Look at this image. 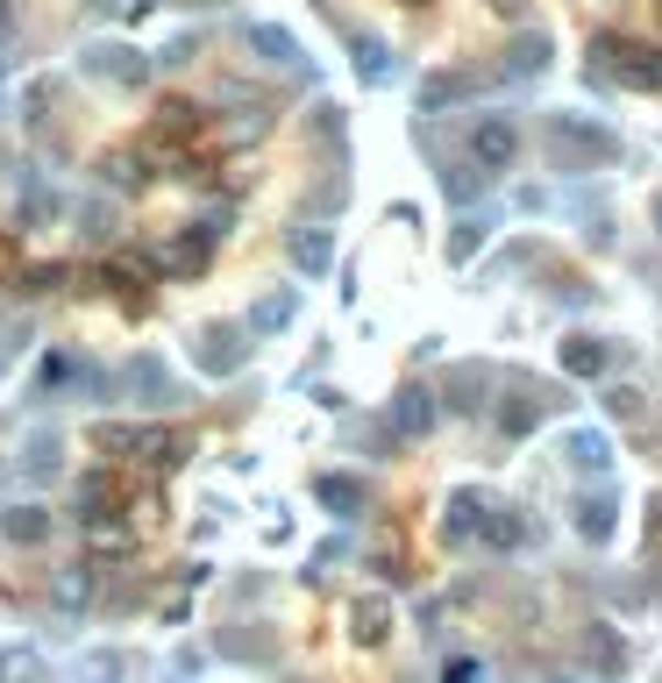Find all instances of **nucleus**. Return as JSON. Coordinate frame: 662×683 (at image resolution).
Here are the masks:
<instances>
[{
  "instance_id": "nucleus-1",
  "label": "nucleus",
  "mask_w": 662,
  "mask_h": 683,
  "mask_svg": "<svg viewBox=\"0 0 662 683\" xmlns=\"http://www.w3.org/2000/svg\"><path fill=\"white\" fill-rule=\"evenodd\" d=\"M0 527H8V541H14V549H36V541L51 535V513H43V506H14Z\"/></svg>"
},
{
  "instance_id": "nucleus-2",
  "label": "nucleus",
  "mask_w": 662,
  "mask_h": 683,
  "mask_svg": "<svg viewBox=\"0 0 662 683\" xmlns=\"http://www.w3.org/2000/svg\"><path fill=\"white\" fill-rule=\"evenodd\" d=\"M108 506H114V477H100V470H93V477L79 484V520H86V527L108 520Z\"/></svg>"
},
{
  "instance_id": "nucleus-3",
  "label": "nucleus",
  "mask_w": 662,
  "mask_h": 683,
  "mask_svg": "<svg viewBox=\"0 0 662 683\" xmlns=\"http://www.w3.org/2000/svg\"><path fill=\"white\" fill-rule=\"evenodd\" d=\"M514 157V129L506 121H477V164H506Z\"/></svg>"
},
{
  "instance_id": "nucleus-4",
  "label": "nucleus",
  "mask_w": 662,
  "mask_h": 683,
  "mask_svg": "<svg viewBox=\"0 0 662 683\" xmlns=\"http://www.w3.org/2000/svg\"><path fill=\"white\" fill-rule=\"evenodd\" d=\"M86 65H93L100 79H143V57L135 51H86Z\"/></svg>"
},
{
  "instance_id": "nucleus-5",
  "label": "nucleus",
  "mask_w": 662,
  "mask_h": 683,
  "mask_svg": "<svg viewBox=\"0 0 662 683\" xmlns=\"http://www.w3.org/2000/svg\"><path fill=\"white\" fill-rule=\"evenodd\" d=\"M434 428V399L428 392H399V434H428Z\"/></svg>"
},
{
  "instance_id": "nucleus-6",
  "label": "nucleus",
  "mask_w": 662,
  "mask_h": 683,
  "mask_svg": "<svg viewBox=\"0 0 662 683\" xmlns=\"http://www.w3.org/2000/svg\"><path fill=\"white\" fill-rule=\"evenodd\" d=\"M250 43H257L271 65H299V43L285 36V29H264V22H257V29H250Z\"/></svg>"
},
{
  "instance_id": "nucleus-7",
  "label": "nucleus",
  "mask_w": 662,
  "mask_h": 683,
  "mask_svg": "<svg viewBox=\"0 0 662 683\" xmlns=\"http://www.w3.org/2000/svg\"><path fill=\"white\" fill-rule=\"evenodd\" d=\"M313 492H321V506H328V513H356V506H364V492H356V477H321Z\"/></svg>"
},
{
  "instance_id": "nucleus-8",
  "label": "nucleus",
  "mask_w": 662,
  "mask_h": 683,
  "mask_svg": "<svg viewBox=\"0 0 662 683\" xmlns=\"http://www.w3.org/2000/svg\"><path fill=\"white\" fill-rule=\"evenodd\" d=\"M86 598H93V576H86L79 563H71L65 576H57V605H65V613H71V605H86Z\"/></svg>"
},
{
  "instance_id": "nucleus-9",
  "label": "nucleus",
  "mask_w": 662,
  "mask_h": 683,
  "mask_svg": "<svg viewBox=\"0 0 662 683\" xmlns=\"http://www.w3.org/2000/svg\"><path fill=\"white\" fill-rule=\"evenodd\" d=\"M356 641H385V598L356 605Z\"/></svg>"
},
{
  "instance_id": "nucleus-10",
  "label": "nucleus",
  "mask_w": 662,
  "mask_h": 683,
  "mask_svg": "<svg viewBox=\"0 0 662 683\" xmlns=\"http://www.w3.org/2000/svg\"><path fill=\"white\" fill-rule=\"evenodd\" d=\"M293 256H299L307 271H321V264H328V235H321V228H307V235H293Z\"/></svg>"
},
{
  "instance_id": "nucleus-11",
  "label": "nucleus",
  "mask_w": 662,
  "mask_h": 683,
  "mask_svg": "<svg viewBox=\"0 0 662 683\" xmlns=\"http://www.w3.org/2000/svg\"><path fill=\"white\" fill-rule=\"evenodd\" d=\"M285 313H293V293H278V299H264L257 313H250V328H285Z\"/></svg>"
},
{
  "instance_id": "nucleus-12",
  "label": "nucleus",
  "mask_w": 662,
  "mask_h": 683,
  "mask_svg": "<svg viewBox=\"0 0 662 683\" xmlns=\"http://www.w3.org/2000/svg\"><path fill=\"white\" fill-rule=\"evenodd\" d=\"M577 527H584V541H606V535H613V506H584Z\"/></svg>"
},
{
  "instance_id": "nucleus-13",
  "label": "nucleus",
  "mask_w": 662,
  "mask_h": 683,
  "mask_svg": "<svg viewBox=\"0 0 662 683\" xmlns=\"http://www.w3.org/2000/svg\"><path fill=\"white\" fill-rule=\"evenodd\" d=\"M356 71H364V79H385V51H378V43H356Z\"/></svg>"
},
{
  "instance_id": "nucleus-14",
  "label": "nucleus",
  "mask_w": 662,
  "mask_h": 683,
  "mask_svg": "<svg viewBox=\"0 0 662 683\" xmlns=\"http://www.w3.org/2000/svg\"><path fill=\"white\" fill-rule=\"evenodd\" d=\"M570 449H577V463H584V470H598V463H606V442H598V434H577Z\"/></svg>"
},
{
  "instance_id": "nucleus-15",
  "label": "nucleus",
  "mask_w": 662,
  "mask_h": 683,
  "mask_svg": "<svg viewBox=\"0 0 662 683\" xmlns=\"http://www.w3.org/2000/svg\"><path fill=\"white\" fill-rule=\"evenodd\" d=\"M598 363H606V349H592V342L570 349V371H598Z\"/></svg>"
},
{
  "instance_id": "nucleus-16",
  "label": "nucleus",
  "mask_w": 662,
  "mask_h": 683,
  "mask_svg": "<svg viewBox=\"0 0 662 683\" xmlns=\"http://www.w3.org/2000/svg\"><path fill=\"white\" fill-rule=\"evenodd\" d=\"M442 683H485V670H477V662H449Z\"/></svg>"
},
{
  "instance_id": "nucleus-17",
  "label": "nucleus",
  "mask_w": 662,
  "mask_h": 683,
  "mask_svg": "<svg viewBox=\"0 0 662 683\" xmlns=\"http://www.w3.org/2000/svg\"><path fill=\"white\" fill-rule=\"evenodd\" d=\"M0 22H8V0H0Z\"/></svg>"
}]
</instances>
